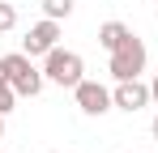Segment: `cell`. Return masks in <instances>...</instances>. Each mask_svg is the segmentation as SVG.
Masks as SVG:
<instances>
[{"mask_svg": "<svg viewBox=\"0 0 158 153\" xmlns=\"http://www.w3.org/2000/svg\"><path fill=\"white\" fill-rule=\"evenodd\" d=\"M4 76H9V85L17 89V98H34L39 89H43V68H34V60H30L26 51H13V55H4Z\"/></svg>", "mask_w": 158, "mask_h": 153, "instance_id": "6da1fadb", "label": "cell"}, {"mask_svg": "<svg viewBox=\"0 0 158 153\" xmlns=\"http://www.w3.org/2000/svg\"><path fill=\"white\" fill-rule=\"evenodd\" d=\"M85 64H81L77 51H64V47H52L47 55H43V76L47 81H56V85H64V89H73L77 81H85Z\"/></svg>", "mask_w": 158, "mask_h": 153, "instance_id": "7a4b0ae2", "label": "cell"}, {"mask_svg": "<svg viewBox=\"0 0 158 153\" xmlns=\"http://www.w3.org/2000/svg\"><path fill=\"white\" fill-rule=\"evenodd\" d=\"M145 73V43L137 38V34H128L120 47L111 51V76L115 81H132V76Z\"/></svg>", "mask_w": 158, "mask_h": 153, "instance_id": "3957f363", "label": "cell"}, {"mask_svg": "<svg viewBox=\"0 0 158 153\" xmlns=\"http://www.w3.org/2000/svg\"><path fill=\"white\" fill-rule=\"evenodd\" d=\"M73 98H77V106L85 115H107V111L115 106V102H111V89L98 85V81H77V85H73Z\"/></svg>", "mask_w": 158, "mask_h": 153, "instance_id": "277c9868", "label": "cell"}, {"mask_svg": "<svg viewBox=\"0 0 158 153\" xmlns=\"http://www.w3.org/2000/svg\"><path fill=\"white\" fill-rule=\"evenodd\" d=\"M56 38H60V22H56V17H43L39 26H30V34L22 38V51H26L30 60H34V55H47V51L56 47Z\"/></svg>", "mask_w": 158, "mask_h": 153, "instance_id": "5b68a950", "label": "cell"}, {"mask_svg": "<svg viewBox=\"0 0 158 153\" xmlns=\"http://www.w3.org/2000/svg\"><path fill=\"white\" fill-rule=\"evenodd\" d=\"M111 102H115L120 111H128V115H132V111L150 106V85H141L137 76H132V81H120V85L111 89Z\"/></svg>", "mask_w": 158, "mask_h": 153, "instance_id": "8992f818", "label": "cell"}, {"mask_svg": "<svg viewBox=\"0 0 158 153\" xmlns=\"http://www.w3.org/2000/svg\"><path fill=\"white\" fill-rule=\"evenodd\" d=\"M128 34H132V30H128L124 22H103V26H98V47L115 51L120 43H124V38H128Z\"/></svg>", "mask_w": 158, "mask_h": 153, "instance_id": "52a82bcc", "label": "cell"}, {"mask_svg": "<svg viewBox=\"0 0 158 153\" xmlns=\"http://www.w3.org/2000/svg\"><path fill=\"white\" fill-rule=\"evenodd\" d=\"M73 4H77V0H43V13L56 17V22H64V17L73 13Z\"/></svg>", "mask_w": 158, "mask_h": 153, "instance_id": "ba28073f", "label": "cell"}, {"mask_svg": "<svg viewBox=\"0 0 158 153\" xmlns=\"http://www.w3.org/2000/svg\"><path fill=\"white\" fill-rule=\"evenodd\" d=\"M13 26H17V9H13V4H4V0H0V34H9V30H13Z\"/></svg>", "mask_w": 158, "mask_h": 153, "instance_id": "9c48e42d", "label": "cell"}, {"mask_svg": "<svg viewBox=\"0 0 158 153\" xmlns=\"http://www.w3.org/2000/svg\"><path fill=\"white\" fill-rule=\"evenodd\" d=\"M150 102L158 106V73H154V81H150Z\"/></svg>", "mask_w": 158, "mask_h": 153, "instance_id": "30bf717a", "label": "cell"}, {"mask_svg": "<svg viewBox=\"0 0 158 153\" xmlns=\"http://www.w3.org/2000/svg\"><path fill=\"white\" fill-rule=\"evenodd\" d=\"M150 132H154V140H158V115H154V124H150Z\"/></svg>", "mask_w": 158, "mask_h": 153, "instance_id": "8fae6325", "label": "cell"}, {"mask_svg": "<svg viewBox=\"0 0 158 153\" xmlns=\"http://www.w3.org/2000/svg\"><path fill=\"white\" fill-rule=\"evenodd\" d=\"M0 136H4V115H0Z\"/></svg>", "mask_w": 158, "mask_h": 153, "instance_id": "7c38bea8", "label": "cell"}]
</instances>
